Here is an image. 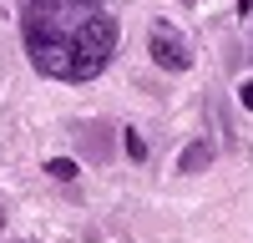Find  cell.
<instances>
[{
	"instance_id": "3957f363",
	"label": "cell",
	"mask_w": 253,
	"mask_h": 243,
	"mask_svg": "<svg viewBox=\"0 0 253 243\" xmlns=\"http://www.w3.org/2000/svg\"><path fill=\"white\" fill-rule=\"evenodd\" d=\"M147 51L162 71H187L193 66V51H187V40L167 26V20H152V31H147Z\"/></svg>"
},
{
	"instance_id": "7a4b0ae2",
	"label": "cell",
	"mask_w": 253,
	"mask_h": 243,
	"mask_svg": "<svg viewBox=\"0 0 253 243\" xmlns=\"http://www.w3.org/2000/svg\"><path fill=\"white\" fill-rule=\"evenodd\" d=\"M117 20L107 15V10H96V15H86L81 26L71 31V61H76V71H71V81H91L101 66L112 61V51H117Z\"/></svg>"
},
{
	"instance_id": "5b68a950",
	"label": "cell",
	"mask_w": 253,
	"mask_h": 243,
	"mask_svg": "<svg viewBox=\"0 0 253 243\" xmlns=\"http://www.w3.org/2000/svg\"><path fill=\"white\" fill-rule=\"evenodd\" d=\"M46 172H51L56 182H76V162H71V157H51V162H46Z\"/></svg>"
},
{
	"instance_id": "52a82bcc",
	"label": "cell",
	"mask_w": 253,
	"mask_h": 243,
	"mask_svg": "<svg viewBox=\"0 0 253 243\" xmlns=\"http://www.w3.org/2000/svg\"><path fill=\"white\" fill-rule=\"evenodd\" d=\"M238 101H243V107L253 112V81H243V86H238Z\"/></svg>"
},
{
	"instance_id": "ba28073f",
	"label": "cell",
	"mask_w": 253,
	"mask_h": 243,
	"mask_svg": "<svg viewBox=\"0 0 253 243\" xmlns=\"http://www.w3.org/2000/svg\"><path fill=\"white\" fill-rule=\"evenodd\" d=\"M0 223H5V208H0Z\"/></svg>"
},
{
	"instance_id": "277c9868",
	"label": "cell",
	"mask_w": 253,
	"mask_h": 243,
	"mask_svg": "<svg viewBox=\"0 0 253 243\" xmlns=\"http://www.w3.org/2000/svg\"><path fill=\"white\" fill-rule=\"evenodd\" d=\"M208 162H213V142H193V147L177 157V172H203Z\"/></svg>"
},
{
	"instance_id": "6da1fadb",
	"label": "cell",
	"mask_w": 253,
	"mask_h": 243,
	"mask_svg": "<svg viewBox=\"0 0 253 243\" xmlns=\"http://www.w3.org/2000/svg\"><path fill=\"white\" fill-rule=\"evenodd\" d=\"M101 10V0H26V51L36 61V71H46L56 81H71V31L86 15Z\"/></svg>"
},
{
	"instance_id": "8992f818",
	"label": "cell",
	"mask_w": 253,
	"mask_h": 243,
	"mask_svg": "<svg viewBox=\"0 0 253 243\" xmlns=\"http://www.w3.org/2000/svg\"><path fill=\"white\" fill-rule=\"evenodd\" d=\"M126 157H137V162H142V157H147V142H142V137H137V132H126Z\"/></svg>"
}]
</instances>
